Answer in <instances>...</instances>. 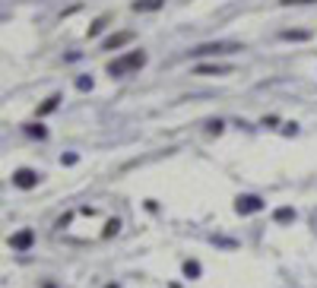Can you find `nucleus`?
<instances>
[{
  "instance_id": "1a4fd4ad",
  "label": "nucleus",
  "mask_w": 317,
  "mask_h": 288,
  "mask_svg": "<svg viewBox=\"0 0 317 288\" xmlns=\"http://www.w3.org/2000/svg\"><path fill=\"white\" fill-rule=\"evenodd\" d=\"M282 38H286V41H305V38H311V32H302V29L292 32V29H286V32H282Z\"/></svg>"
},
{
  "instance_id": "0eeeda50",
  "label": "nucleus",
  "mask_w": 317,
  "mask_h": 288,
  "mask_svg": "<svg viewBox=\"0 0 317 288\" xmlns=\"http://www.w3.org/2000/svg\"><path fill=\"white\" fill-rule=\"evenodd\" d=\"M32 241H35V234L25 228V231H19V234H13V238H10V247H13V250H29Z\"/></svg>"
},
{
  "instance_id": "423d86ee",
  "label": "nucleus",
  "mask_w": 317,
  "mask_h": 288,
  "mask_svg": "<svg viewBox=\"0 0 317 288\" xmlns=\"http://www.w3.org/2000/svg\"><path fill=\"white\" fill-rule=\"evenodd\" d=\"M197 73L200 76H228L232 67L228 64H197Z\"/></svg>"
},
{
  "instance_id": "ddd939ff",
  "label": "nucleus",
  "mask_w": 317,
  "mask_h": 288,
  "mask_svg": "<svg viewBox=\"0 0 317 288\" xmlns=\"http://www.w3.org/2000/svg\"><path fill=\"white\" fill-rule=\"evenodd\" d=\"M25 133H29V136H38V139H45L48 133H45V127H38V124H29V127H25Z\"/></svg>"
},
{
  "instance_id": "7ed1b4c3",
  "label": "nucleus",
  "mask_w": 317,
  "mask_h": 288,
  "mask_svg": "<svg viewBox=\"0 0 317 288\" xmlns=\"http://www.w3.org/2000/svg\"><path fill=\"white\" fill-rule=\"evenodd\" d=\"M235 209H238L241 215H254V212H260V209H263V199H260V196H251V193H247V196H238V199H235Z\"/></svg>"
},
{
  "instance_id": "f03ea898",
  "label": "nucleus",
  "mask_w": 317,
  "mask_h": 288,
  "mask_svg": "<svg viewBox=\"0 0 317 288\" xmlns=\"http://www.w3.org/2000/svg\"><path fill=\"white\" fill-rule=\"evenodd\" d=\"M235 51H241L238 41H210V45L194 48L191 57H216V54H235Z\"/></svg>"
},
{
  "instance_id": "20e7f679",
  "label": "nucleus",
  "mask_w": 317,
  "mask_h": 288,
  "mask_svg": "<svg viewBox=\"0 0 317 288\" xmlns=\"http://www.w3.org/2000/svg\"><path fill=\"white\" fill-rule=\"evenodd\" d=\"M13 184L19 187V190H32L38 184V174L32 171V168H19V171H13Z\"/></svg>"
},
{
  "instance_id": "4468645a",
  "label": "nucleus",
  "mask_w": 317,
  "mask_h": 288,
  "mask_svg": "<svg viewBox=\"0 0 317 288\" xmlns=\"http://www.w3.org/2000/svg\"><path fill=\"white\" fill-rule=\"evenodd\" d=\"M76 89H80V92H89V89H92V76H80V80H76Z\"/></svg>"
},
{
  "instance_id": "6e6552de",
  "label": "nucleus",
  "mask_w": 317,
  "mask_h": 288,
  "mask_svg": "<svg viewBox=\"0 0 317 288\" xmlns=\"http://www.w3.org/2000/svg\"><path fill=\"white\" fill-rule=\"evenodd\" d=\"M165 6V0H133V10L136 13H156Z\"/></svg>"
},
{
  "instance_id": "9b49d317",
  "label": "nucleus",
  "mask_w": 317,
  "mask_h": 288,
  "mask_svg": "<svg viewBox=\"0 0 317 288\" xmlns=\"http://www.w3.org/2000/svg\"><path fill=\"white\" fill-rule=\"evenodd\" d=\"M273 219H276V222H292L295 212H292L289 206H282V209H276V212H273Z\"/></svg>"
},
{
  "instance_id": "9d476101",
  "label": "nucleus",
  "mask_w": 317,
  "mask_h": 288,
  "mask_svg": "<svg viewBox=\"0 0 317 288\" xmlns=\"http://www.w3.org/2000/svg\"><path fill=\"white\" fill-rule=\"evenodd\" d=\"M57 104H61V95H51V98H48V101L38 108V114H51V111H54Z\"/></svg>"
},
{
  "instance_id": "dca6fc26",
  "label": "nucleus",
  "mask_w": 317,
  "mask_h": 288,
  "mask_svg": "<svg viewBox=\"0 0 317 288\" xmlns=\"http://www.w3.org/2000/svg\"><path fill=\"white\" fill-rule=\"evenodd\" d=\"M102 25H105V19H99L96 25H89V35H99V32H102Z\"/></svg>"
},
{
  "instance_id": "f3484780",
  "label": "nucleus",
  "mask_w": 317,
  "mask_h": 288,
  "mask_svg": "<svg viewBox=\"0 0 317 288\" xmlns=\"http://www.w3.org/2000/svg\"><path fill=\"white\" fill-rule=\"evenodd\" d=\"M45 288H54V285H45Z\"/></svg>"
},
{
  "instance_id": "39448f33",
  "label": "nucleus",
  "mask_w": 317,
  "mask_h": 288,
  "mask_svg": "<svg viewBox=\"0 0 317 288\" xmlns=\"http://www.w3.org/2000/svg\"><path fill=\"white\" fill-rule=\"evenodd\" d=\"M133 41V32H117V35H108L105 41H102V51H117L124 45H130Z\"/></svg>"
},
{
  "instance_id": "2eb2a0df",
  "label": "nucleus",
  "mask_w": 317,
  "mask_h": 288,
  "mask_svg": "<svg viewBox=\"0 0 317 288\" xmlns=\"http://www.w3.org/2000/svg\"><path fill=\"white\" fill-rule=\"evenodd\" d=\"M282 6H305V3H317V0H279Z\"/></svg>"
},
{
  "instance_id": "f257e3e1",
  "label": "nucleus",
  "mask_w": 317,
  "mask_h": 288,
  "mask_svg": "<svg viewBox=\"0 0 317 288\" xmlns=\"http://www.w3.org/2000/svg\"><path fill=\"white\" fill-rule=\"evenodd\" d=\"M143 64H146V54H143V51H130V54L111 60V64H108V73H111V76H124V73H130V70H140Z\"/></svg>"
},
{
  "instance_id": "f8f14e48",
  "label": "nucleus",
  "mask_w": 317,
  "mask_h": 288,
  "mask_svg": "<svg viewBox=\"0 0 317 288\" xmlns=\"http://www.w3.org/2000/svg\"><path fill=\"white\" fill-rule=\"evenodd\" d=\"M184 276L197 279V276H200V263H197V260H187V263H184Z\"/></svg>"
}]
</instances>
